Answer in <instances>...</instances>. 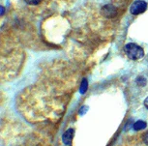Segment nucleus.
I'll use <instances>...</instances> for the list:
<instances>
[{"label":"nucleus","mask_w":148,"mask_h":146,"mask_svg":"<svg viewBox=\"0 0 148 146\" xmlns=\"http://www.w3.org/2000/svg\"><path fill=\"white\" fill-rule=\"evenodd\" d=\"M125 52L128 57L132 60H138L141 59L144 56V51L143 49L141 47L138 46L136 44L130 43L125 46Z\"/></svg>","instance_id":"obj_1"},{"label":"nucleus","mask_w":148,"mask_h":146,"mask_svg":"<svg viewBox=\"0 0 148 146\" xmlns=\"http://www.w3.org/2000/svg\"><path fill=\"white\" fill-rule=\"evenodd\" d=\"M147 9V3L142 0H138L135 1L134 3L131 5L130 7V12L132 15H139L145 12V10Z\"/></svg>","instance_id":"obj_2"},{"label":"nucleus","mask_w":148,"mask_h":146,"mask_svg":"<svg viewBox=\"0 0 148 146\" xmlns=\"http://www.w3.org/2000/svg\"><path fill=\"white\" fill-rule=\"evenodd\" d=\"M74 134H75L74 129H69V130H67L65 133L63 134L62 141H63L64 144H66V145L71 144L72 140H73V138H74Z\"/></svg>","instance_id":"obj_3"},{"label":"nucleus","mask_w":148,"mask_h":146,"mask_svg":"<svg viewBox=\"0 0 148 146\" xmlns=\"http://www.w3.org/2000/svg\"><path fill=\"white\" fill-rule=\"evenodd\" d=\"M102 14L107 18H112L116 15V8L112 5H107L102 9Z\"/></svg>","instance_id":"obj_4"},{"label":"nucleus","mask_w":148,"mask_h":146,"mask_svg":"<svg viewBox=\"0 0 148 146\" xmlns=\"http://www.w3.org/2000/svg\"><path fill=\"white\" fill-rule=\"evenodd\" d=\"M133 127L136 131L143 130L144 128H146V122L142 121V120H138V122H136L135 124H134Z\"/></svg>","instance_id":"obj_5"},{"label":"nucleus","mask_w":148,"mask_h":146,"mask_svg":"<svg viewBox=\"0 0 148 146\" xmlns=\"http://www.w3.org/2000/svg\"><path fill=\"white\" fill-rule=\"evenodd\" d=\"M87 88H88V81L87 80H83L82 82V85H80V88H79V92L82 94H84L86 91H87Z\"/></svg>","instance_id":"obj_6"},{"label":"nucleus","mask_w":148,"mask_h":146,"mask_svg":"<svg viewBox=\"0 0 148 146\" xmlns=\"http://www.w3.org/2000/svg\"><path fill=\"white\" fill-rule=\"evenodd\" d=\"M136 83H138V85L139 86H144L145 84H146V78L143 77H138L136 78Z\"/></svg>","instance_id":"obj_7"},{"label":"nucleus","mask_w":148,"mask_h":146,"mask_svg":"<svg viewBox=\"0 0 148 146\" xmlns=\"http://www.w3.org/2000/svg\"><path fill=\"white\" fill-rule=\"evenodd\" d=\"M24 1H25V3L29 5H38V4H40L43 0H24Z\"/></svg>","instance_id":"obj_8"},{"label":"nucleus","mask_w":148,"mask_h":146,"mask_svg":"<svg viewBox=\"0 0 148 146\" xmlns=\"http://www.w3.org/2000/svg\"><path fill=\"white\" fill-rule=\"evenodd\" d=\"M142 138H143V141L145 144L148 146V130L145 132V134H143V137H142Z\"/></svg>","instance_id":"obj_9"},{"label":"nucleus","mask_w":148,"mask_h":146,"mask_svg":"<svg viewBox=\"0 0 148 146\" xmlns=\"http://www.w3.org/2000/svg\"><path fill=\"white\" fill-rule=\"evenodd\" d=\"M144 106H145V108H148V97L146 98V99H145L144 100Z\"/></svg>","instance_id":"obj_10"}]
</instances>
